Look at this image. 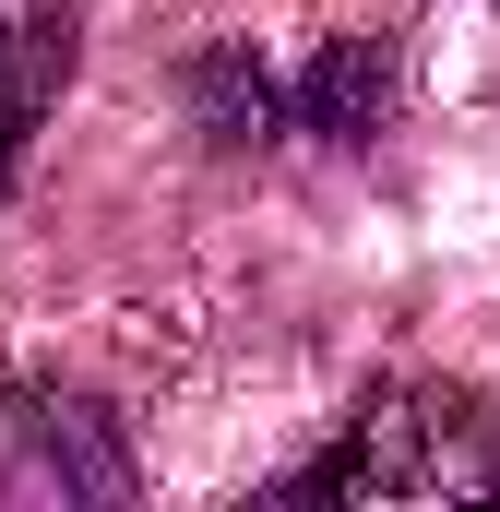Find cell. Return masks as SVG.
<instances>
[{
    "label": "cell",
    "mask_w": 500,
    "mask_h": 512,
    "mask_svg": "<svg viewBox=\"0 0 500 512\" xmlns=\"http://www.w3.org/2000/svg\"><path fill=\"white\" fill-rule=\"evenodd\" d=\"M298 501L346 489V501H381V489H500V417H477L465 393H429V382H393L370 393V417H346V441L322 465L286 477Z\"/></svg>",
    "instance_id": "6da1fadb"
},
{
    "label": "cell",
    "mask_w": 500,
    "mask_h": 512,
    "mask_svg": "<svg viewBox=\"0 0 500 512\" xmlns=\"http://www.w3.org/2000/svg\"><path fill=\"white\" fill-rule=\"evenodd\" d=\"M12 429H24V465H12V489H84V501H120L131 465L120 441H108V417L96 405H12Z\"/></svg>",
    "instance_id": "7a4b0ae2"
},
{
    "label": "cell",
    "mask_w": 500,
    "mask_h": 512,
    "mask_svg": "<svg viewBox=\"0 0 500 512\" xmlns=\"http://www.w3.org/2000/svg\"><path fill=\"white\" fill-rule=\"evenodd\" d=\"M298 120L322 131V143H370L393 120V36H334L298 72Z\"/></svg>",
    "instance_id": "3957f363"
},
{
    "label": "cell",
    "mask_w": 500,
    "mask_h": 512,
    "mask_svg": "<svg viewBox=\"0 0 500 512\" xmlns=\"http://www.w3.org/2000/svg\"><path fill=\"white\" fill-rule=\"evenodd\" d=\"M72 72V24L60 12H0V191H12V167H24V131H36V108H48V84Z\"/></svg>",
    "instance_id": "277c9868"
},
{
    "label": "cell",
    "mask_w": 500,
    "mask_h": 512,
    "mask_svg": "<svg viewBox=\"0 0 500 512\" xmlns=\"http://www.w3.org/2000/svg\"><path fill=\"white\" fill-rule=\"evenodd\" d=\"M203 120H215V143H262V120H274V84L250 72L239 48L203 60Z\"/></svg>",
    "instance_id": "5b68a950"
}]
</instances>
